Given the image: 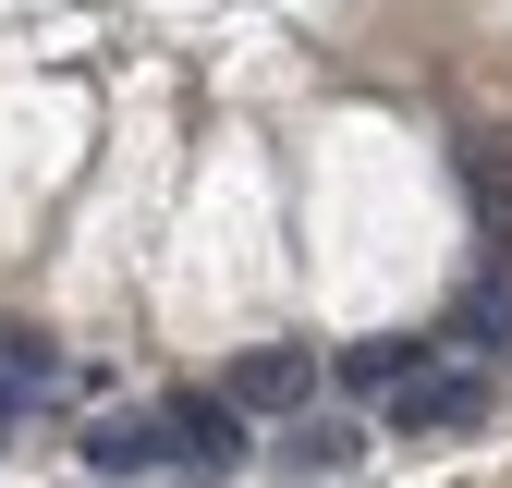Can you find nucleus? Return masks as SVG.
Instances as JSON below:
<instances>
[{"mask_svg":"<svg viewBox=\"0 0 512 488\" xmlns=\"http://www.w3.org/2000/svg\"><path fill=\"white\" fill-rule=\"evenodd\" d=\"M147 427H159V476H183V488H220V476L244 464V415H232L220 391H171Z\"/></svg>","mask_w":512,"mask_h":488,"instance_id":"f257e3e1","label":"nucleus"},{"mask_svg":"<svg viewBox=\"0 0 512 488\" xmlns=\"http://www.w3.org/2000/svg\"><path fill=\"white\" fill-rule=\"evenodd\" d=\"M378 415H391V440H439V427H476L488 415V379H476V366H415V379L391 391V403H378Z\"/></svg>","mask_w":512,"mask_h":488,"instance_id":"f03ea898","label":"nucleus"},{"mask_svg":"<svg viewBox=\"0 0 512 488\" xmlns=\"http://www.w3.org/2000/svg\"><path fill=\"white\" fill-rule=\"evenodd\" d=\"M305 391H317V354H305V342H244V354L220 366V403H232V415H293Z\"/></svg>","mask_w":512,"mask_h":488,"instance_id":"7ed1b4c3","label":"nucleus"},{"mask_svg":"<svg viewBox=\"0 0 512 488\" xmlns=\"http://www.w3.org/2000/svg\"><path fill=\"white\" fill-rule=\"evenodd\" d=\"M49 391H61V354H49L37 330H0V427H25Z\"/></svg>","mask_w":512,"mask_h":488,"instance_id":"20e7f679","label":"nucleus"},{"mask_svg":"<svg viewBox=\"0 0 512 488\" xmlns=\"http://www.w3.org/2000/svg\"><path fill=\"white\" fill-rule=\"evenodd\" d=\"M74 452H86V476H159V427L147 415H98Z\"/></svg>","mask_w":512,"mask_h":488,"instance_id":"39448f33","label":"nucleus"},{"mask_svg":"<svg viewBox=\"0 0 512 488\" xmlns=\"http://www.w3.org/2000/svg\"><path fill=\"white\" fill-rule=\"evenodd\" d=\"M415 366H427V342H354V354H342V379H354V391H378V403H391V391L415 379Z\"/></svg>","mask_w":512,"mask_h":488,"instance_id":"423d86ee","label":"nucleus"}]
</instances>
